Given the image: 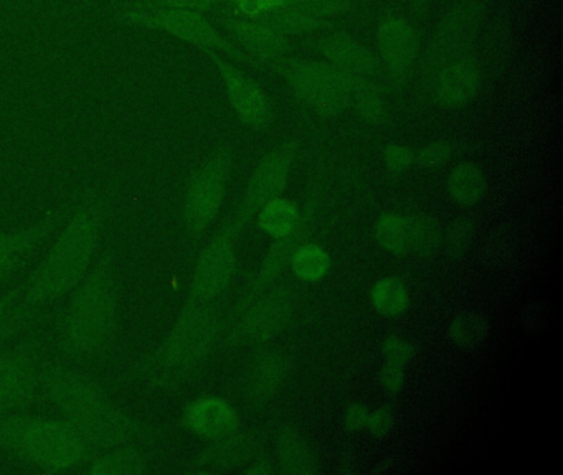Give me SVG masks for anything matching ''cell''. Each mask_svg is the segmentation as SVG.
<instances>
[{"mask_svg":"<svg viewBox=\"0 0 563 475\" xmlns=\"http://www.w3.org/2000/svg\"><path fill=\"white\" fill-rule=\"evenodd\" d=\"M278 456L284 474L306 475L316 471L313 449L299 438V434L294 429H286L281 434Z\"/></svg>","mask_w":563,"mask_h":475,"instance_id":"d4e9b609","label":"cell"},{"mask_svg":"<svg viewBox=\"0 0 563 475\" xmlns=\"http://www.w3.org/2000/svg\"><path fill=\"white\" fill-rule=\"evenodd\" d=\"M433 0H412V5L417 10H425Z\"/></svg>","mask_w":563,"mask_h":475,"instance_id":"7dc6e473","label":"cell"},{"mask_svg":"<svg viewBox=\"0 0 563 475\" xmlns=\"http://www.w3.org/2000/svg\"><path fill=\"white\" fill-rule=\"evenodd\" d=\"M67 297L58 347L73 362H98L113 349L121 325V284L113 254L100 253Z\"/></svg>","mask_w":563,"mask_h":475,"instance_id":"3957f363","label":"cell"},{"mask_svg":"<svg viewBox=\"0 0 563 475\" xmlns=\"http://www.w3.org/2000/svg\"><path fill=\"white\" fill-rule=\"evenodd\" d=\"M512 253V238L509 233L502 235L499 233L496 240H494L493 246L489 248V254H491V259L493 263L502 264L507 259L511 258Z\"/></svg>","mask_w":563,"mask_h":475,"instance_id":"f6af8a7d","label":"cell"},{"mask_svg":"<svg viewBox=\"0 0 563 475\" xmlns=\"http://www.w3.org/2000/svg\"><path fill=\"white\" fill-rule=\"evenodd\" d=\"M38 355L30 344L0 352V414L35 405L40 390Z\"/></svg>","mask_w":563,"mask_h":475,"instance_id":"7c38bea8","label":"cell"},{"mask_svg":"<svg viewBox=\"0 0 563 475\" xmlns=\"http://www.w3.org/2000/svg\"><path fill=\"white\" fill-rule=\"evenodd\" d=\"M123 19L128 20L129 24L169 33L195 47L204 48L205 52L218 53L242 65L260 66L235 43L223 37L199 12L184 9H141L129 5L128 10L123 12Z\"/></svg>","mask_w":563,"mask_h":475,"instance_id":"52a82bcc","label":"cell"},{"mask_svg":"<svg viewBox=\"0 0 563 475\" xmlns=\"http://www.w3.org/2000/svg\"><path fill=\"white\" fill-rule=\"evenodd\" d=\"M491 324L488 317L481 312H466L456 317L451 324V339L456 347L463 350H474L488 339Z\"/></svg>","mask_w":563,"mask_h":475,"instance_id":"83f0119b","label":"cell"},{"mask_svg":"<svg viewBox=\"0 0 563 475\" xmlns=\"http://www.w3.org/2000/svg\"><path fill=\"white\" fill-rule=\"evenodd\" d=\"M393 426V414L388 408H380L374 414H369V421H367V428L370 433L374 434L375 438H385Z\"/></svg>","mask_w":563,"mask_h":475,"instance_id":"7bdbcfd3","label":"cell"},{"mask_svg":"<svg viewBox=\"0 0 563 475\" xmlns=\"http://www.w3.org/2000/svg\"><path fill=\"white\" fill-rule=\"evenodd\" d=\"M294 294L289 287H276L261 297L255 306L243 309L242 319L230 330L228 345H237L250 339H266L288 322L293 314Z\"/></svg>","mask_w":563,"mask_h":475,"instance_id":"5bb4252c","label":"cell"},{"mask_svg":"<svg viewBox=\"0 0 563 475\" xmlns=\"http://www.w3.org/2000/svg\"><path fill=\"white\" fill-rule=\"evenodd\" d=\"M298 142L288 141L268 152L255 172L251 175L247 189L243 192L242 202L233 215V222L240 228L250 222L266 203L280 198L288 187L289 175L293 170L294 159L298 154Z\"/></svg>","mask_w":563,"mask_h":475,"instance_id":"8fae6325","label":"cell"},{"mask_svg":"<svg viewBox=\"0 0 563 475\" xmlns=\"http://www.w3.org/2000/svg\"><path fill=\"white\" fill-rule=\"evenodd\" d=\"M222 314L212 302L185 301L176 324L146 357L131 363L121 380L156 390H176L199 372L217 345Z\"/></svg>","mask_w":563,"mask_h":475,"instance_id":"277c9868","label":"cell"},{"mask_svg":"<svg viewBox=\"0 0 563 475\" xmlns=\"http://www.w3.org/2000/svg\"><path fill=\"white\" fill-rule=\"evenodd\" d=\"M379 48L390 80L400 88L417 62V32L407 20L388 17L379 25Z\"/></svg>","mask_w":563,"mask_h":475,"instance_id":"9a60e30c","label":"cell"},{"mask_svg":"<svg viewBox=\"0 0 563 475\" xmlns=\"http://www.w3.org/2000/svg\"><path fill=\"white\" fill-rule=\"evenodd\" d=\"M34 317L20 304L19 287L15 286L12 291L0 297V344L29 324V320Z\"/></svg>","mask_w":563,"mask_h":475,"instance_id":"d6a6232c","label":"cell"},{"mask_svg":"<svg viewBox=\"0 0 563 475\" xmlns=\"http://www.w3.org/2000/svg\"><path fill=\"white\" fill-rule=\"evenodd\" d=\"M317 48L324 55L327 63L351 75L372 78L379 73V60L375 58L374 53L349 35L344 33L327 35L319 40Z\"/></svg>","mask_w":563,"mask_h":475,"instance_id":"44dd1931","label":"cell"},{"mask_svg":"<svg viewBox=\"0 0 563 475\" xmlns=\"http://www.w3.org/2000/svg\"><path fill=\"white\" fill-rule=\"evenodd\" d=\"M288 375V358L280 350L261 353L251 365L245 383V398L251 408L265 406L283 385Z\"/></svg>","mask_w":563,"mask_h":475,"instance_id":"7402d4cb","label":"cell"},{"mask_svg":"<svg viewBox=\"0 0 563 475\" xmlns=\"http://www.w3.org/2000/svg\"><path fill=\"white\" fill-rule=\"evenodd\" d=\"M291 266L298 278L304 281H319L329 271L331 259L321 246L301 245L294 251Z\"/></svg>","mask_w":563,"mask_h":475,"instance_id":"f546056e","label":"cell"},{"mask_svg":"<svg viewBox=\"0 0 563 475\" xmlns=\"http://www.w3.org/2000/svg\"><path fill=\"white\" fill-rule=\"evenodd\" d=\"M40 390L62 418L96 451L159 438L151 424L119 408L100 381L60 363L40 368Z\"/></svg>","mask_w":563,"mask_h":475,"instance_id":"7a4b0ae2","label":"cell"},{"mask_svg":"<svg viewBox=\"0 0 563 475\" xmlns=\"http://www.w3.org/2000/svg\"><path fill=\"white\" fill-rule=\"evenodd\" d=\"M232 174V152L227 147L215 152L190 179L182 203V222L190 240L199 241L215 222Z\"/></svg>","mask_w":563,"mask_h":475,"instance_id":"ba28073f","label":"cell"},{"mask_svg":"<svg viewBox=\"0 0 563 475\" xmlns=\"http://www.w3.org/2000/svg\"><path fill=\"white\" fill-rule=\"evenodd\" d=\"M377 238L390 253H407L410 250V223L398 215H385L377 223Z\"/></svg>","mask_w":563,"mask_h":475,"instance_id":"836d02e7","label":"cell"},{"mask_svg":"<svg viewBox=\"0 0 563 475\" xmlns=\"http://www.w3.org/2000/svg\"><path fill=\"white\" fill-rule=\"evenodd\" d=\"M382 385L387 388L390 393H397L402 390L403 383H405V373H403L402 365H393L387 363L384 372L380 375Z\"/></svg>","mask_w":563,"mask_h":475,"instance_id":"ee69618b","label":"cell"},{"mask_svg":"<svg viewBox=\"0 0 563 475\" xmlns=\"http://www.w3.org/2000/svg\"><path fill=\"white\" fill-rule=\"evenodd\" d=\"M227 4L232 5L238 14L253 20L281 9L284 0H227Z\"/></svg>","mask_w":563,"mask_h":475,"instance_id":"74e56055","label":"cell"},{"mask_svg":"<svg viewBox=\"0 0 563 475\" xmlns=\"http://www.w3.org/2000/svg\"><path fill=\"white\" fill-rule=\"evenodd\" d=\"M270 70L280 75L299 101L316 109L322 116H336L351 104L355 91L365 80L351 75L327 62H308L283 58L270 65Z\"/></svg>","mask_w":563,"mask_h":475,"instance_id":"8992f818","label":"cell"},{"mask_svg":"<svg viewBox=\"0 0 563 475\" xmlns=\"http://www.w3.org/2000/svg\"><path fill=\"white\" fill-rule=\"evenodd\" d=\"M384 352L388 363L402 365V367L413 355L412 345L405 342V340L398 339V337H392V339L387 340Z\"/></svg>","mask_w":563,"mask_h":475,"instance_id":"b9f144b4","label":"cell"},{"mask_svg":"<svg viewBox=\"0 0 563 475\" xmlns=\"http://www.w3.org/2000/svg\"><path fill=\"white\" fill-rule=\"evenodd\" d=\"M151 457L146 452L133 446L113 447L96 454L83 472L91 475H142L149 472Z\"/></svg>","mask_w":563,"mask_h":475,"instance_id":"cb8c5ba5","label":"cell"},{"mask_svg":"<svg viewBox=\"0 0 563 475\" xmlns=\"http://www.w3.org/2000/svg\"><path fill=\"white\" fill-rule=\"evenodd\" d=\"M355 109L360 119H364L365 123L382 126L387 123L388 111L385 106L384 98L380 93L377 83L372 80H365L364 85L355 91L354 95Z\"/></svg>","mask_w":563,"mask_h":475,"instance_id":"4dcf8cb0","label":"cell"},{"mask_svg":"<svg viewBox=\"0 0 563 475\" xmlns=\"http://www.w3.org/2000/svg\"><path fill=\"white\" fill-rule=\"evenodd\" d=\"M481 19L483 7L478 2H464L448 12L436 30L423 63L426 78L431 83L446 65L459 58L469 57V48L478 35Z\"/></svg>","mask_w":563,"mask_h":475,"instance_id":"9c48e42d","label":"cell"},{"mask_svg":"<svg viewBox=\"0 0 563 475\" xmlns=\"http://www.w3.org/2000/svg\"><path fill=\"white\" fill-rule=\"evenodd\" d=\"M209 53L210 60L222 78L228 103L238 118L248 126L263 129L273 121V108L266 98L265 91L253 78L227 62L225 57L215 52Z\"/></svg>","mask_w":563,"mask_h":475,"instance_id":"4fadbf2b","label":"cell"},{"mask_svg":"<svg viewBox=\"0 0 563 475\" xmlns=\"http://www.w3.org/2000/svg\"><path fill=\"white\" fill-rule=\"evenodd\" d=\"M313 225V207H308L306 215L301 217L298 226L286 236H281L275 245L271 246L270 253L266 254L265 261L258 269V273L253 276L248 286L245 287L240 301H238L237 311L242 312L245 307L250 306L266 287L270 286L284 268L291 263L294 251L298 250L304 238L308 235L309 228Z\"/></svg>","mask_w":563,"mask_h":475,"instance_id":"2e32d148","label":"cell"},{"mask_svg":"<svg viewBox=\"0 0 563 475\" xmlns=\"http://www.w3.org/2000/svg\"><path fill=\"white\" fill-rule=\"evenodd\" d=\"M65 212L55 210L48 213L42 222L17 231H0V284L12 276L25 258L47 240L63 222Z\"/></svg>","mask_w":563,"mask_h":475,"instance_id":"d6986e66","label":"cell"},{"mask_svg":"<svg viewBox=\"0 0 563 475\" xmlns=\"http://www.w3.org/2000/svg\"><path fill=\"white\" fill-rule=\"evenodd\" d=\"M240 226L232 218L205 246L195 264L187 301L212 302L227 289L235 271V236Z\"/></svg>","mask_w":563,"mask_h":475,"instance_id":"30bf717a","label":"cell"},{"mask_svg":"<svg viewBox=\"0 0 563 475\" xmlns=\"http://www.w3.org/2000/svg\"><path fill=\"white\" fill-rule=\"evenodd\" d=\"M111 193L91 192L71 212L29 279L20 283V304L32 316L67 297L100 256Z\"/></svg>","mask_w":563,"mask_h":475,"instance_id":"6da1fadb","label":"cell"},{"mask_svg":"<svg viewBox=\"0 0 563 475\" xmlns=\"http://www.w3.org/2000/svg\"><path fill=\"white\" fill-rule=\"evenodd\" d=\"M435 98L443 108H459L478 93L481 85L479 68L471 57H463L446 65L435 76Z\"/></svg>","mask_w":563,"mask_h":475,"instance_id":"ffe728a7","label":"cell"},{"mask_svg":"<svg viewBox=\"0 0 563 475\" xmlns=\"http://www.w3.org/2000/svg\"><path fill=\"white\" fill-rule=\"evenodd\" d=\"M453 154V146L450 142H433L423 147L415 154V160H418L423 167H438L445 164Z\"/></svg>","mask_w":563,"mask_h":475,"instance_id":"f35d334b","label":"cell"},{"mask_svg":"<svg viewBox=\"0 0 563 475\" xmlns=\"http://www.w3.org/2000/svg\"><path fill=\"white\" fill-rule=\"evenodd\" d=\"M410 223V248L422 258H430L440 246V228L428 217L415 218Z\"/></svg>","mask_w":563,"mask_h":475,"instance_id":"e575fe53","label":"cell"},{"mask_svg":"<svg viewBox=\"0 0 563 475\" xmlns=\"http://www.w3.org/2000/svg\"><path fill=\"white\" fill-rule=\"evenodd\" d=\"M255 443L247 436L233 433L227 438L213 441L207 451L195 457L194 471H215V469H230L242 466L250 461L255 454Z\"/></svg>","mask_w":563,"mask_h":475,"instance_id":"603a6c76","label":"cell"},{"mask_svg":"<svg viewBox=\"0 0 563 475\" xmlns=\"http://www.w3.org/2000/svg\"><path fill=\"white\" fill-rule=\"evenodd\" d=\"M253 22L265 25L268 29L275 30L276 33H280L286 38L288 35H304V33L319 32V30L329 27L326 20L313 19L309 15L286 9V7H281L271 14L256 17Z\"/></svg>","mask_w":563,"mask_h":475,"instance_id":"484cf974","label":"cell"},{"mask_svg":"<svg viewBox=\"0 0 563 475\" xmlns=\"http://www.w3.org/2000/svg\"><path fill=\"white\" fill-rule=\"evenodd\" d=\"M346 421L347 428L352 429V431H357V429H362L367 426L369 413H367L362 406H352L351 410L347 411Z\"/></svg>","mask_w":563,"mask_h":475,"instance_id":"bcb514c9","label":"cell"},{"mask_svg":"<svg viewBox=\"0 0 563 475\" xmlns=\"http://www.w3.org/2000/svg\"><path fill=\"white\" fill-rule=\"evenodd\" d=\"M227 4V0H139L133 7L141 9H184L192 12H209L217 5Z\"/></svg>","mask_w":563,"mask_h":475,"instance_id":"8d00e7d4","label":"cell"},{"mask_svg":"<svg viewBox=\"0 0 563 475\" xmlns=\"http://www.w3.org/2000/svg\"><path fill=\"white\" fill-rule=\"evenodd\" d=\"M301 215L293 202L286 198H275L260 208L258 223L261 230L266 231L273 238H281L298 226Z\"/></svg>","mask_w":563,"mask_h":475,"instance_id":"4316f807","label":"cell"},{"mask_svg":"<svg viewBox=\"0 0 563 475\" xmlns=\"http://www.w3.org/2000/svg\"><path fill=\"white\" fill-rule=\"evenodd\" d=\"M384 157L388 169L393 170V172H403L415 162V154L403 146H388L385 149Z\"/></svg>","mask_w":563,"mask_h":475,"instance_id":"60d3db41","label":"cell"},{"mask_svg":"<svg viewBox=\"0 0 563 475\" xmlns=\"http://www.w3.org/2000/svg\"><path fill=\"white\" fill-rule=\"evenodd\" d=\"M473 230V223L469 222H459L453 226V230L450 231V236H448V246H450L451 254L461 256V254L466 253L469 245L473 243Z\"/></svg>","mask_w":563,"mask_h":475,"instance_id":"ab89813d","label":"cell"},{"mask_svg":"<svg viewBox=\"0 0 563 475\" xmlns=\"http://www.w3.org/2000/svg\"><path fill=\"white\" fill-rule=\"evenodd\" d=\"M223 29L227 30L238 45L247 52L251 60L260 66H270L291 55L288 38L265 25L256 24L253 20L238 17H220Z\"/></svg>","mask_w":563,"mask_h":475,"instance_id":"e0dca14e","label":"cell"},{"mask_svg":"<svg viewBox=\"0 0 563 475\" xmlns=\"http://www.w3.org/2000/svg\"><path fill=\"white\" fill-rule=\"evenodd\" d=\"M180 423L197 438L213 443L237 433L238 416L222 398L202 396L185 406Z\"/></svg>","mask_w":563,"mask_h":475,"instance_id":"ac0fdd59","label":"cell"},{"mask_svg":"<svg viewBox=\"0 0 563 475\" xmlns=\"http://www.w3.org/2000/svg\"><path fill=\"white\" fill-rule=\"evenodd\" d=\"M283 7L309 15L313 19L326 20L341 15L349 9L347 0H284Z\"/></svg>","mask_w":563,"mask_h":475,"instance_id":"d590c367","label":"cell"},{"mask_svg":"<svg viewBox=\"0 0 563 475\" xmlns=\"http://www.w3.org/2000/svg\"><path fill=\"white\" fill-rule=\"evenodd\" d=\"M0 451L45 472L83 471L98 454L65 419L24 413L0 418Z\"/></svg>","mask_w":563,"mask_h":475,"instance_id":"5b68a950","label":"cell"},{"mask_svg":"<svg viewBox=\"0 0 563 475\" xmlns=\"http://www.w3.org/2000/svg\"><path fill=\"white\" fill-rule=\"evenodd\" d=\"M450 190L456 202L471 205L481 200L486 192V177L476 165H459L451 174Z\"/></svg>","mask_w":563,"mask_h":475,"instance_id":"f1b7e54d","label":"cell"},{"mask_svg":"<svg viewBox=\"0 0 563 475\" xmlns=\"http://www.w3.org/2000/svg\"><path fill=\"white\" fill-rule=\"evenodd\" d=\"M372 302L382 316L395 317L402 314L408 306L407 287L398 279H382L372 292Z\"/></svg>","mask_w":563,"mask_h":475,"instance_id":"1f68e13d","label":"cell"}]
</instances>
